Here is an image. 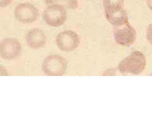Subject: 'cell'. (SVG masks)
I'll return each mask as SVG.
<instances>
[{
	"mask_svg": "<svg viewBox=\"0 0 152 114\" xmlns=\"http://www.w3.org/2000/svg\"><path fill=\"white\" fill-rule=\"evenodd\" d=\"M56 44L64 52H71L76 50L80 44V38L77 33L70 30L60 32L56 37Z\"/></svg>",
	"mask_w": 152,
	"mask_h": 114,
	"instance_id": "5",
	"label": "cell"
},
{
	"mask_svg": "<svg viewBox=\"0 0 152 114\" xmlns=\"http://www.w3.org/2000/svg\"><path fill=\"white\" fill-rule=\"evenodd\" d=\"M46 5L50 4H57L64 7L66 9L74 10L77 9L79 7V2L77 0H45Z\"/></svg>",
	"mask_w": 152,
	"mask_h": 114,
	"instance_id": "10",
	"label": "cell"
},
{
	"mask_svg": "<svg viewBox=\"0 0 152 114\" xmlns=\"http://www.w3.org/2000/svg\"><path fill=\"white\" fill-rule=\"evenodd\" d=\"M68 63L64 57L59 55H50L42 61L41 69L48 76L64 75L67 70Z\"/></svg>",
	"mask_w": 152,
	"mask_h": 114,
	"instance_id": "2",
	"label": "cell"
},
{
	"mask_svg": "<svg viewBox=\"0 0 152 114\" xmlns=\"http://www.w3.org/2000/svg\"><path fill=\"white\" fill-rule=\"evenodd\" d=\"M146 39L152 46V23L147 27L146 31Z\"/></svg>",
	"mask_w": 152,
	"mask_h": 114,
	"instance_id": "12",
	"label": "cell"
},
{
	"mask_svg": "<svg viewBox=\"0 0 152 114\" xmlns=\"http://www.w3.org/2000/svg\"><path fill=\"white\" fill-rule=\"evenodd\" d=\"M136 31L130 23L114 27L113 38L115 42L121 46H130L136 39Z\"/></svg>",
	"mask_w": 152,
	"mask_h": 114,
	"instance_id": "7",
	"label": "cell"
},
{
	"mask_svg": "<svg viewBox=\"0 0 152 114\" xmlns=\"http://www.w3.org/2000/svg\"><path fill=\"white\" fill-rule=\"evenodd\" d=\"M13 14L17 21L24 24L34 22L39 17V11L37 7L28 2L19 3L15 8Z\"/></svg>",
	"mask_w": 152,
	"mask_h": 114,
	"instance_id": "4",
	"label": "cell"
},
{
	"mask_svg": "<svg viewBox=\"0 0 152 114\" xmlns=\"http://www.w3.org/2000/svg\"><path fill=\"white\" fill-rule=\"evenodd\" d=\"M146 65L145 55L141 51H134L120 61L117 69L124 75H139L144 72Z\"/></svg>",
	"mask_w": 152,
	"mask_h": 114,
	"instance_id": "1",
	"label": "cell"
},
{
	"mask_svg": "<svg viewBox=\"0 0 152 114\" xmlns=\"http://www.w3.org/2000/svg\"><path fill=\"white\" fill-rule=\"evenodd\" d=\"M107 20L114 27H121L129 23V16L124 7L104 10Z\"/></svg>",
	"mask_w": 152,
	"mask_h": 114,
	"instance_id": "8",
	"label": "cell"
},
{
	"mask_svg": "<svg viewBox=\"0 0 152 114\" xmlns=\"http://www.w3.org/2000/svg\"><path fill=\"white\" fill-rule=\"evenodd\" d=\"M67 12L64 7L57 4H50L42 13V19L48 26L60 27L67 20Z\"/></svg>",
	"mask_w": 152,
	"mask_h": 114,
	"instance_id": "3",
	"label": "cell"
},
{
	"mask_svg": "<svg viewBox=\"0 0 152 114\" xmlns=\"http://www.w3.org/2000/svg\"><path fill=\"white\" fill-rule=\"evenodd\" d=\"M146 4L150 10L152 11V0H146Z\"/></svg>",
	"mask_w": 152,
	"mask_h": 114,
	"instance_id": "14",
	"label": "cell"
},
{
	"mask_svg": "<svg viewBox=\"0 0 152 114\" xmlns=\"http://www.w3.org/2000/svg\"><path fill=\"white\" fill-rule=\"evenodd\" d=\"M151 75H152V74H151Z\"/></svg>",
	"mask_w": 152,
	"mask_h": 114,
	"instance_id": "15",
	"label": "cell"
},
{
	"mask_svg": "<svg viewBox=\"0 0 152 114\" xmlns=\"http://www.w3.org/2000/svg\"><path fill=\"white\" fill-rule=\"evenodd\" d=\"M22 51V45L15 38H5L0 42V56L4 60H15L20 56Z\"/></svg>",
	"mask_w": 152,
	"mask_h": 114,
	"instance_id": "6",
	"label": "cell"
},
{
	"mask_svg": "<svg viewBox=\"0 0 152 114\" xmlns=\"http://www.w3.org/2000/svg\"><path fill=\"white\" fill-rule=\"evenodd\" d=\"M13 0H0V7L1 8L8 6L12 2Z\"/></svg>",
	"mask_w": 152,
	"mask_h": 114,
	"instance_id": "13",
	"label": "cell"
},
{
	"mask_svg": "<svg viewBox=\"0 0 152 114\" xmlns=\"http://www.w3.org/2000/svg\"><path fill=\"white\" fill-rule=\"evenodd\" d=\"M125 0H103L104 10L124 7Z\"/></svg>",
	"mask_w": 152,
	"mask_h": 114,
	"instance_id": "11",
	"label": "cell"
},
{
	"mask_svg": "<svg viewBox=\"0 0 152 114\" xmlns=\"http://www.w3.org/2000/svg\"><path fill=\"white\" fill-rule=\"evenodd\" d=\"M26 41L31 48L37 50L46 45L47 37L41 28H34L27 33Z\"/></svg>",
	"mask_w": 152,
	"mask_h": 114,
	"instance_id": "9",
	"label": "cell"
}]
</instances>
